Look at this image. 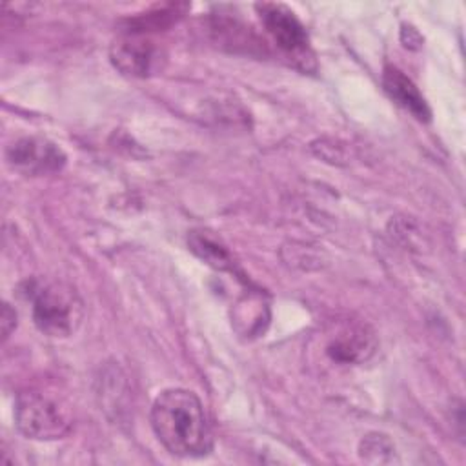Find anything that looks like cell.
I'll use <instances>...</instances> for the list:
<instances>
[{
  "instance_id": "obj_1",
  "label": "cell",
  "mask_w": 466,
  "mask_h": 466,
  "mask_svg": "<svg viewBox=\"0 0 466 466\" xmlns=\"http://www.w3.org/2000/svg\"><path fill=\"white\" fill-rule=\"evenodd\" d=\"M151 426L158 442L177 457H202L213 448L204 406L189 390L160 391L151 406Z\"/></svg>"
},
{
  "instance_id": "obj_2",
  "label": "cell",
  "mask_w": 466,
  "mask_h": 466,
  "mask_svg": "<svg viewBox=\"0 0 466 466\" xmlns=\"http://www.w3.org/2000/svg\"><path fill=\"white\" fill-rule=\"evenodd\" d=\"M36 328L49 337H69L80 324L84 304L76 291L56 280H31L25 289Z\"/></svg>"
},
{
  "instance_id": "obj_3",
  "label": "cell",
  "mask_w": 466,
  "mask_h": 466,
  "mask_svg": "<svg viewBox=\"0 0 466 466\" xmlns=\"http://www.w3.org/2000/svg\"><path fill=\"white\" fill-rule=\"evenodd\" d=\"M15 424L27 439L53 441L69 431L71 415L56 399L40 391H24L15 404Z\"/></svg>"
},
{
  "instance_id": "obj_4",
  "label": "cell",
  "mask_w": 466,
  "mask_h": 466,
  "mask_svg": "<svg viewBox=\"0 0 466 466\" xmlns=\"http://www.w3.org/2000/svg\"><path fill=\"white\" fill-rule=\"evenodd\" d=\"M257 13L266 33L277 44V47L291 56L297 64H302L304 69H309L308 62H313L309 38L306 27L295 16V13L282 4L271 2L257 4Z\"/></svg>"
},
{
  "instance_id": "obj_5",
  "label": "cell",
  "mask_w": 466,
  "mask_h": 466,
  "mask_svg": "<svg viewBox=\"0 0 466 466\" xmlns=\"http://www.w3.org/2000/svg\"><path fill=\"white\" fill-rule=\"evenodd\" d=\"M113 66L131 76H149L162 67V49L144 33L127 31L124 36L115 40L109 49Z\"/></svg>"
},
{
  "instance_id": "obj_6",
  "label": "cell",
  "mask_w": 466,
  "mask_h": 466,
  "mask_svg": "<svg viewBox=\"0 0 466 466\" xmlns=\"http://www.w3.org/2000/svg\"><path fill=\"white\" fill-rule=\"evenodd\" d=\"M7 164L24 175H47L64 167L66 155L51 140L25 137L13 142L5 151Z\"/></svg>"
},
{
  "instance_id": "obj_7",
  "label": "cell",
  "mask_w": 466,
  "mask_h": 466,
  "mask_svg": "<svg viewBox=\"0 0 466 466\" xmlns=\"http://www.w3.org/2000/svg\"><path fill=\"white\" fill-rule=\"evenodd\" d=\"M375 348V337L368 326L344 324L328 342L326 353L342 364H355L366 360Z\"/></svg>"
},
{
  "instance_id": "obj_8",
  "label": "cell",
  "mask_w": 466,
  "mask_h": 466,
  "mask_svg": "<svg viewBox=\"0 0 466 466\" xmlns=\"http://www.w3.org/2000/svg\"><path fill=\"white\" fill-rule=\"evenodd\" d=\"M382 86L388 96L404 107L408 113H411L417 120L428 122L431 116V111L428 107V102L424 100L419 87L397 67L386 66L382 73Z\"/></svg>"
},
{
  "instance_id": "obj_9",
  "label": "cell",
  "mask_w": 466,
  "mask_h": 466,
  "mask_svg": "<svg viewBox=\"0 0 466 466\" xmlns=\"http://www.w3.org/2000/svg\"><path fill=\"white\" fill-rule=\"evenodd\" d=\"M187 246L200 260H204L211 268L220 271H233V258L229 251L213 233L204 229H193L187 235Z\"/></svg>"
},
{
  "instance_id": "obj_10",
  "label": "cell",
  "mask_w": 466,
  "mask_h": 466,
  "mask_svg": "<svg viewBox=\"0 0 466 466\" xmlns=\"http://www.w3.org/2000/svg\"><path fill=\"white\" fill-rule=\"evenodd\" d=\"M360 459L366 462H391L395 446L384 433H368L359 446Z\"/></svg>"
},
{
  "instance_id": "obj_11",
  "label": "cell",
  "mask_w": 466,
  "mask_h": 466,
  "mask_svg": "<svg viewBox=\"0 0 466 466\" xmlns=\"http://www.w3.org/2000/svg\"><path fill=\"white\" fill-rule=\"evenodd\" d=\"M15 326H16V313L9 308V304H4V309H2V335H4V339L9 337V333Z\"/></svg>"
}]
</instances>
